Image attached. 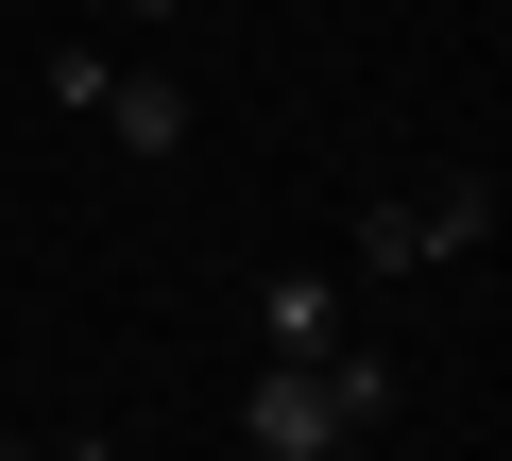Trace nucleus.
I'll list each match as a JSON object with an SVG mask.
<instances>
[{
    "label": "nucleus",
    "instance_id": "nucleus-1",
    "mask_svg": "<svg viewBox=\"0 0 512 461\" xmlns=\"http://www.w3.org/2000/svg\"><path fill=\"white\" fill-rule=\"evenodd\" d=\"M376 410H393V359H359V342H325V359H256L239 444H256V461H342Z\"/></svg>",
    "mask_w": 512,
    "mask_h": 461
},
{
    "label": "nucleus",
    "instance_id": "nucleus-2",
    "mask_svg": "<svg viewBox=\"0 0 512 461\" xmlns=\"http://www.w3.org/2000/svg\"><path fill=\"white\" fill-rule=\"evenodd\" d=\"M495 240V188L478 171H427V188H376L359 205V274H444V257H478Z\"/></svg>",
    "mask_w": 512,
    "mask_h": 461
},
{
    "label": "nucleus",
    "instance_id": "nucleus-3",
    "mask_svg": "<svg viewBox=\"0 0 512 461\" xmlns=\"http://www.w3.org/2000/svg\"><path fill=\"white\" fill-rule=\"evenodd\" d=\"M86 120H103L120 154H188V69H103V86H86Z\"/></svg>",
    "mask_w": 512,
    "mask_h": 461
},
{
    "label": "nucleus",
    "instance_id": "nucleus-4",
    "mask_svg": "<svg viewBox=\"0 0 512 461\" xmlns=\"http://www.w3.org/2000/svg\"><path fill=\"white\" fill-rule=\"evenodd\" d=\"M342 342V291L325 274H274V291H256V359H325Z\"/></svg>",
    "mask_w": 512,
    "mask_h": 461
},
{
    "label": "nucleus",
    "instance_id": "nucleus-5",
    "mask_svg": "<svg viewBox=\"0 0 512 461\" xmlns=\"http://www.w3.org/2000/svg\"><path fill=\"white\" fill-rule=\"evenodd\" d=\"M120 18H137V35H154V18H188V0H120Z\"/></svg>",
    "mask_w": 512,
    "mask_h": 461
},
{
    "label": "nucleus",
    "instance_id": "nucleus-6",
    "mask_svg": "<svg viewBox=\"0 0 512 461\" xmlns=\"http://www.w3.org/2000/svg\"><path fill=\"white\" fill-rule=\"evenodd\" d=\"M0 461H52V444H18V427H0Z\"/></svg>",
    "mask_w": 512,
    "mask_h": 461
}]
</instances>
